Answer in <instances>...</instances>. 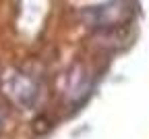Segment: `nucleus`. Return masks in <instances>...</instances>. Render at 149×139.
Returning <instances> with one entry per match:
<instances>
[{
  "instance_id": "obj_1",
  "label": "nucleus",
  "mask_w": 149,
  "mask_h": 139,
  "mask_svg": "<svg viewBox=\"0 0 149 139\" xmlns=\"http://www.w3.org/2000/svg\"><path fill=\"white\" fill-rule=\"evenodd\" d=\"M4 89L8 98L21 108H33L40 100V85L27 73H10L4 77Z\"/></svg>"
},
{
  "instance_id": "obj_2",
  "label": "nucleus",
  "mask_w": 149,
  "mask_h": 139,
  "mask_svg": "<svg viewBox=\"0 0 149 139\" xmlns=\"http://www.w3.org/2000/svg\"><path fill=\"white\" fill-rule=\"evenodd\" d=\"M91 89V79L83 73V69H77V73H70L68 75V85H66V95L70 98V100L79 102L83 100V98L89 93Z\"/></svg>"
},
{
  "instance_id": "obj_3",
  "label": "nucleus",
  "mask_w": 149,
  "mask_h": 139,
  "mask_svg": "<svg viewBox=\"0 0 149 139\" xmlns=\"http://www.w3.org/2000/svg\"><path fill=\"white\" fill-rule=\"evenodd\" d=\"M6 118H8V112H6V108L0 104V131H2V127H4V123H6Z\"/></svg>"
}]
</instances>
